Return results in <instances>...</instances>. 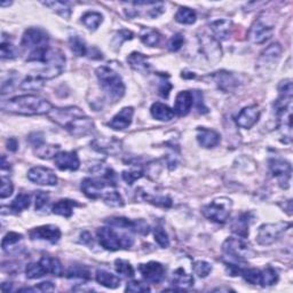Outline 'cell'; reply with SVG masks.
Wrapping results in <instances>:
<instances>
[{
	"instance_id": "6da1fadb",
	"label": "cell",
	"mask_w": 293,
	"mask_h": 293,
	"mask_svg": "<svg viewBox=\"0 0 293 293\" xmlns=\"http://www.w3.org/2000/svg\"><path fill=\"white\" fill-rule=\"evenodd\" d=\"M48 118L76 138L86 136L94 131V122L78 107L53 108Z\"/></svg>"
},
{
	"instance_id": "7a4b0ae2",
	"label": "cell",
	"mask_w": 293,
	"mask_h": 293,
	"mask_svg": "<svg viewBox=\"0 0 293 293\" xmlns=\"http://www.w3.org/2000/svg\"><path fill=\"white\" fill-rule=\"evenodd\" d=\"M2 109L15 115L36 116L47 115L53 107L45 99L37 95H22L9 99L2 103Z\"/></svg>"
},
{
	"instance_id": "3957f363",
	"label": "cell",
	"mask_w": 293,
	"mask_h": 293,
	"mask_svg": "<svg viewBox=\"0 0 293 293\" xmlns=\"http://www.w3.org/2000/svg\"><path fill=\"white\" fill-rule=\"evenodd\" d=\"M96 77L100 83L103 92L107 94L109 100L117 102L121 100L125 94V85L121 76L112 69L108 67H100L96 69Z\"/></svg>"
},
{
	"instance_id": "277c9868",
	"label": "cell",
	"mask_w": 293,
	"mask_h": 293,
	"mask_svg": "<svg viewBox=\"0 0 293 293\" xmlns=\"http://www.w3.org/2000/svg\"><path fill=\"white\" fill-rule=\"evenodd\" d=\"M97 241L100 245L109 251H118L121 249H130L133 245V238L126 234H119L111 227L99 228L96 231Z\"/></svg>"
},
{
	"instance_id": "5b68a950",
	"label": "cell",
	"mask_w": 293,
	"mask_h": 293,
	"mask_svg": "<svg viewBox=\"0 0 293 293\" xmlns=\"http://www.w3.org/2000/svg\"><path fill=\"white\" fill-rule=\"evenodd\" d=\"M291 223L285 221H280L276 223H265L262 225L256 237V241L259 245H271L272 243L279 241L285 234L287 229H290Z\"/></svg>"
},
{
	"instance_id": "8992f818",
	"label": "cell",
	"mask_w": 293,
	"mask_h": 293,
	"mask_svg": "<svg viewBox=\"0 0 293 293\" xmlns=\"http://www.w3.org/2000/svg\"><path fill=\"white\" fill-rule=\"evenodd\" d=\"M222 251L228 257L234 258V259L238 261H244L256 257L255 250L243 238H227L222 244Z\"/></svg>"
},
{
	"instance_id": "52a82bcc",
	"label": "cell",
	"mask_w": 293,
	"mask_h": 293,
	"mask_svg": "<svg viewBox=\"0 0 293 293\" xmlns=\"http://www.w3.org/2000/svg\"><path fill=\"white\" fill-rule=\"evenodd\" d=\"M231 204V201L228 198H219L203 207L202 213L208 220L217 223H225L229 219Z\"/></svg>"
},
{
	"instance_id": "ba28073f",
	"label": "cell",
	"mask_w": 293,
	"mask_h": 293,
	"mask_svg": "<svg viewBox=\"0 0 293 293\" xmlns=\"http://www.w3.org/2000/svg\"><path fill=\"white\" fill-rule=\"evenodd\" d=\"M282 55V46L279 43H274L262 51L257 62V70L262 76L271 73L276 68Z\"/></svg>"
},
{
	"instance_id": "9c48e42d",
	"label": "cell",
	"mask_w": 293,
	"mask_h": 293,
	"mask_svg": "<svg viewBox=\"0 0 293 293\" xmlns=\"http://www.w3.org/2000/svg\"><path fill=\"white\" fill-rule=\"evenodd\" d=\"M274 33V26L268 21H266L265 17H259L252 24L247 38L252 44H264L272 37Z\"/></svg>"
},
{
	"instance_id": "30bf717a",
	"label": "cell",
	"mask_w": 293,
	"mask_h": 293,
	"mask_svg": "<svg viewBox=\"0 0 293 293\" xmlns=\"http://www.w3.org/2000/svg\"><path fill=\"white\" fill-rule=\"evenodd\" d=\"M106 222L110 227L123 228V229H127L133 232H138V234H141V235H148L149 231H150V227H149L148 223L142 219L130 220L124 217H112V218H109V219H107Z\"/></svg>"
},
{
	"instance_id": "8fae6325",
	"label": "cell",
	"mask_w": 293,
	"mask_h": 293,
	"mask_svg": "<svg viewBox=\"0 0 293 293\" xmlns=\"http://www.w3.org/2000/svg\"><path fill=\"white\" fill-rule=\"evenodd\" d=\"M21 46L26 49H34L48 47V36L43 29L29 28L23 33Z\"/></svg>"
},
{
	"instance_id": "7c38bea8",
	"label": "cell",
	"mask_w": 293,
	"mask_h": 293,
	"mask_svg": "<svg viewBox=\"0 0 293 293\" xmlns=\"http://www.w3.org/2000/svg\"><path fill=\"white\" fill-rule=\"evenodd\" d=\"M269 170L271 175L279 180L282 188L287 189L290 187L292 166L289 162L279 160V158H272V160L269 161Z\"/></svg>"
},
{
	"instance_id": "4fadbf2b",
	"label": "cell",
	"mask_w": 293,
	"mask_h": 293,
	"mask_svg": "<svg viewBox=\"0 0 293 293\" xmlns=\"http://www.w3.org/2000/svg\"><path fill=\"white\" fill-rule=\"evenodd\" d=\"M198 39H200L202 52L204 53V55L208 58V61L212 63H216L219 61L222 55V51H221L219 41L204 32L200 34Z\"/></svg>"
},
{
	"instance_id": "5bb4252c",
	"label": "cell",
	"mask_w": 293,
	"mask_h": 293,
	"mask_svg": "<svg viewBox=\"0 0 293 293\" xmlns=\"http://www.w3.org/2000/svg\"><path fill=\"white\" fill-rule=\"evenodd\" d=\"M28 179L39 186H56L57 177L51 168L36 166L28 172Z\"/></svg>"
},
{
	"instance_id": "9a60e30c",
	"label": "cell",
	"mask_w": 293,
	"mask_h": 293,
	"mask_svg": "<svg viewBox=\"0 0 293 293\" xmlns=\"http://www.w3.org/2000/svg\"><path fill=\"white\" fill-rule=\"evenodd\" d=\"M112 187L102 178H86L82 182V190L91 200H97L103 195L104 188Z\"/></svg>"
},
{
	"instance_id": "2e32d148",
	"label": "cell",
	"mask_w": 293,
	"mask_h": 293,
	"mask_svg": "<svg viewBox=\"0 0 293 293\" xmlns=\"http://www.w3.org/2000/svg\"><path fill=\"white\" fill-rule=\"evenodd\" d=\"M139 271L141 272L143 279L148 283L157 284L165 277V268L157 261H150L148 264H141L139 266Z\"/></svg>"
},
{
	"instance_id": "e0dca14e",
	"label": "cell",
	"mask_w": 293,
	"mask_h": 293,
	"mask_svg": "<svg viewBox=\"0 0 293 293\" xmlns=\"http://www.w3.org/2000/svg\"><path fill=\"white\" fill-rule=\"evenodd\" d=\"M29 236L31 240H43L47 241L51 244H55L61 238V230L60 228L54 225H47L33 228L32 230H30Z\"/></svg>"
},
{
	"instance_id": "ac0fdd59",
	"label": "cell",
	"mask_w": 293,
	"mask_h": 293,
	"mask_svg": "<svg viewBox=\"0 0 293 293\" xmlns=\"http://www.w3.org/2000/svg\"><path fill=\"white\" fill-rule=\"evenodd\" d=\"M261 115L260 108L258 106H250L246 107L241 110V112L238 113V116L236 117V123L237 125L242 128H246L249 130L252 126H255L256 124L259 121Z\"/></svg>"
},
{
	"instance_id": "d6986e66",
	"label": "cell",
	"mask_w": 293,
	"mask_h": 293,
	"mask_svg": "<svg viewBox=\"0 0 293 293\" xmlns=\"http://www.w3.org/2000/svg\"><path fill=\"white\" fill-rule=\"evenodd\" d=\"M55 165L61 171H77L81 162L76 151H63L55 156Z\"/></svg>"
},
{
	"instance_id": "ffe728a7",
	"label": "cell",
	"mask_w": 293,
	"mask_h": 293,
	"mask_svg": "<svg viewBox=\"0 0 293 293\" xmlns=\"http://www.w3.org/2000/svg\"><path fill=\"white\" fill-rule=\"evenodd\" d=\"M212 79L223 92H234L240 85V81L234 73L228 71H219L216 72L212 76Z\"/></svg>"
},
{
	"instance_id": "44dd1931",
	"label": "cell",
	"mask_w": 293,
	"mask_h": 293,
	"mask_svg": "<svg viewBox=\"0 0 293 293\" xmlns=\"http://www.w3.org/2000/svg\"><path fill=\"white\" fill-rule=\"evenodd\" d=\"M253 217L250 212H243L241 214L234 218L231 221L230 229L235 235L240 236L241 238L249 237V228L252 222Z\"/></svg>"
},
{
	"instance_id": "7402d4cb",
	"label": "cell",
	"mask_w": 293,
	"mask_h": 293,
	"mask_svg": "<svg viewBox=\"0 0 293 293\" xmlns=\"http://www.w3.org/2000/svg\"><path fill=\"white\" fill-rule=\"evenodd\" d=\"M134 115V109L132 107H125L119 111L116 116H113L110 122L108 123V126H110L112 130L122 131L125 130L131 125L132 119Z\"/></svg>"
},
{
	"instance_id": "603a6c76",
	"label": "cell",
	"mask_w": 293,
	"mask_h": 293,
	"mask_svg": "<svg viewBox=\"0 0 293 293\" xmlns=\"http://www.w3.org/2000/svg\"><path fill=\"white\" fill-rule=\"evenodd\" d=\"M197 141L203 148L210 149L219 145L221 141L220 134L214 130H208L205 127L197 128Z\"/></svg>"
},
{
	"instance_id": "cb8c5ba5",
	"label": "cell",
	"mask_w": 293,
	"mask_h": 293,
	"mask_svg": "<svg viewBox=\"0 0 293 293\" xmlns=\"http://www.w3.org/2000/svg\"><path fill=\"white\" fill-rule=\"evenodd\" d=\"M193 104V95L189 91H182L177 95L175 99V106H174V113L178 116L183 117L187 116L189 111L191 110V107Z\"/></svg>"
},
{
	"instance_id": "d4e9b609",
	"label": "cell",
	"mask_w": 293,
	"mask_h": 293,
	"mask_svg": "<svg viewBox=\"0 0 293 293\" xmlns=\"http://www.w3.org/2000/svg\"><path fill=\"white\" fill-rule=\"evenodd\" d=\"M92 146L95 150L103 153H108V155H116V153L121 152L122 150L121 142L115 140V139H95V140L92 142Z\"/></svg>"
},
{
	"instance_id": "484cf974",
	"label": "cell",
	"mask_w": 293,
	"mask_h": 293,
	"mask_svg": "<svg viewBox=\"0 0 293 293\" xmlns=\"http://www.w3.org/2000/svg\"><path fill=\"white\" fill-rule=\"evenodd\" d=\"M232 22L231 19L220 18L216 19L211 23V31L214 34V38L218 41H226L230 36Z\"/></svg>"
},
{
	"instance_id": "4316f807",
	"label": "cell",
	"mask_w": 293,
	"mask_h": 293,
	"mask_svg": "<svg viewBox=\"0 0 293 293\" xmlns=\"http://www.w3.org/2000/svg\"><path fill=\"white\" fill-rule=\"evenodd\" d=\"M150 112H151V116L158 119V121H162V122H170L172 121L173 118H174V110L171 109L168 106L161 102H156L153 103L151 108H150Z\"/></svg>"
},
{
	"instance_id": "83f0119b",
	"label": "cell",
	"mask_w": 293,
	"mask_h": 293,
	"mask_svg": "<svg viewBox=\"0 0 293 293\" xmlns=\"http://www.w3.org/2000/svg\"><path fill=\"white\" fill-rule=\"evenodd\" d=\"M127 62L135 71L141 73H148L150 71V64L148 62V58L146 55L141 53L133 52L127 57Z\"/></svg>"
},
{
	"instance_id": "f1b7e54d",
	"label": "cell",
	"mask_w": 293,
	"mask_h": 293,
	"mask_svg": "<svg viewBox=\"0 0 293 293\" xmlns=\"http://www.w3.org/2000/svg\"><path fill=\"white\" fill-rule=\"evenodd\" d=\"M81 206L76 201L72 200H60L52 206V212L56 216L64 218H70L73 213V208Z\"/></svg>"
},
{
	"instance_id": "f546056e",
	"label": "cell",
	"mask_w": 293,
	"mask_h": 293,
	"mask_svg": "<svg viewBox=\"0 0 293 293\" xmlns=\"http://www.w3.org/2000/svg\"><path fill=\"white\" fill-rule=\"evenodd\" d=\"M95 280L104 287H108V289H117V287L121 285V279L118 276L111 274L104 269H99L96 271Z\"/></svg>"
},
{
	"instance_id": "4dcf8cb0",
	"label": "cell",
	"mask_w": 293,
	"mask_h": 293,
	"mask_svg": "<svg viewBox=\"0 0 293 293\" xmlns=\"http://www.w3.org/2000/svg\"><path fill=\"white\" fill-rule=\"evenodd\" d=\"M193 282H195L193 277L186 272L185 269H182V268H178L175 271H173L171 283L173 285L180 287L181 290H185L192 286Z\"/></svg>"
},
{
	"instance_id": "1f68e13d",
	"label": "cell",
	"mask_w": 293,
	"mask_h": 293,
	"mask_svg": "<svg viewBox=\"0 0 293 293\" xmlns=\"http://www.w3.org/2000/svg\"><path fill=\"white\" fill-rule=\"evenodd\" d=\"M41 265L43 266L44 270L46 274H51L53 276H62L63 275V268L61 262H60L56 258L52 257H42V259L39 260Z\"/></svg>"
},
{
	"instance_id": "d6a6232c",
	"label": "cell",
	"mask_w": 293,
	"mask_h": 293,
	"mask_svg": "<svg viewBox=\"0 0 293 293\" xmlns=\"http://www.w3.org/2000/svg\"><path fill=\"white\" fill-rule=\"evenodd\" d=\"M161 33L155 29L145 28L140 33L141 42L149 47H156L161 43Z\"/></svg>"
},
{
	"instance_id": "836d02e7",
	"label": "cell",
	"mask_w": 293,
	"mask_h": 293,
	"mask_svg": "<svg viewBox=\"0 0 293 293\" xmlns=\"http://www.w3.org/2000/svg\"><path fill=\"white\" fill-rule=\"evenodd\" d=\"M82 22L88 30H96L103 22L102 14L97 12H87L82 16Z\"/></svg>"
},
{
	"instance_id": "e575fe53",
	"label": "cell",
	"mask_w": 293,
	"mask_h": 293,
	"mask_svg": "<svg viewBox=\"0 0 293 293\" xmlns=\"http://www.w3.org/2000/svg\"><path fill=\"white\" fill-rule=\"evenodd\" d=\"M69 47L76 56H86L88 54L85 41L79 36H71L69 38Z\"/></svg>"
},
{
	"instance_id": "d590c367",
	"label": "cell",
	"mask_w": 293,
	"mask_h": 293,
	"mask_svg": "<svg viewBox=\"0 0 293 293\" xmlns=\"http://www.w3.org/2000/svg\"><path fill=\"white\" fill-rule=\"evenodd\" d=\"M23 240V236L21 234H18V232H14L11 231L8 232V234L3 238V242H2V247L5 252L7 253H12L15 250L14 246H16L19 242H22Z\"/></svg>"
},
{
	"instance_id": "8d00e7d4",
	"label": "cell",
	"mask_w": 293,
	"mask_h": 293,
	"mask_svg": "<svg viewBox=\"0 0 293 293\" xmlns=\"http://www.w3.org/2000/svg\"><path fill=\"white\" fill-rule=\"evenodd\" d=\"M60 151V146L54 145H47V143H43V145L34 148V153L37 157L42 158V160H51V158L55 157Z\"/></svg>"
},
{
	"instance_id": "74e56055",
	"label": "cell",
	"mask_w": 293,
	"mask_h": 293,
	"mask_svg": "<svg viewBox=\"0 0 293 293\" xmlns=\"http://www.w3.org/2000/svg\"><path fill=\"white\" fill-rule=\"evenodd\" d=\"M196 13L188 7H180L175 14V21L181 24H193L196 22Z\"/></svg>"
},
{
	"instance_id": "f35d334b",
	"label": "cell",
	"mask_w": 293,
	"mask_h": 293,
	"mask_svg": "<svg viewBox=\"0 0 293 293\" xmlns=\"http://www.w3.org/2000/svg\"><path fill=\"white\" fill-rule=\"evenodd\" d=\"M45 81L42 79L39 76H32V74H30L28 76L24 81L21 83V89H24V91H39V89H42L44 86V83Z\"/></svg>"
},
{
	"instance_id": "ab89813d",
	"label": "cell",
	"mask_w": 293,
	"mask_h": 293,
	"mask_svg": "<svg viewBox=\"0 0 293 293\" xmlns=\"http://www.w3.org/2000/svg\"><path fill=\"white\" fill-rule=\"evenodd\" d=\"M30 206V196L28 193H19L16 196V198L12 202L9 210L13 213H19L24 210H27Z\"/></svg>"
},
{
	"instance_id": "60d3db41",
	"label": "cell",
	"mask_w": 293,
	"mask_h": 293,
	"mask_svg": "<svg viewBox=\"0 0 293 293\" xmlns=\"http://www.w3.org/2000/svg\"><path fill=\"white\" fill-rule=\"evenodd\" d=\"M68 279H77L87 281L91 279V272L85 266H72L67 271Z\"/></svg>"
},
{
	"instance_id": "b9f144b4",
	"label": "cell",
	"mask_w": 293,
	"mask_h": 293,
	"mask_svg": "<svg viewBox=\"0 0 293 293\" xmlns=\"http://www.w3.org/2000/svg\"><path fill=\"white\" fill-rule=\"evenodd\" d=\"M101 198H102V201L109 206H112V207H122V206H124V201H123V198L121 196V193H119L116 190L104 191Z\"/></svg>"
},
{
	"instance_id": "7bdbcfd3",
	"label": "cell",
	"mask_w": 293,
	"mask_h": 293,
	"mask_svg": "<svg viewBox=\"0 0 293 293\" xmlns=\"http://www.w3.org/2000/svg\"><path fill=\"white\" fill-rule=\"evenodd\" d=\"M45 6L49 7L51 9H53L54 12L57 13L58 15H61L62 17L64 18H69L71 15V9L70 6H69L68 3H63V2H46L43 3Z\"/></svg>"
},
{
	"instance_id": "ee69618b",
	"label": "cell",
	"mask_w": 293,
	"mask_h": 293,
	"mask_svg": "<svg viewBox=\"0 0 293 293\" xmlns=\"http://www.w3.org/2000/svg\"><path fill=\"white\" fill-rule=\"evenodd\" d=\"M279 281V275L276 270L271 267H267L264 270H261V285L262 287L274 285Z\"/></svg>"
},
{
	"instance_id": "f6af8a7d",
	"label": "cell",
	"mask_w": 293,
	"mask_h": 293,
	"mask_svg": "<svg viewBox=\"0 0 293 293\" xmlns=\"http://www.w3.org/2000/svg\"><path fill=\"white\" fill-rule=\"evenodd\" d=\"M241 275L243 276L249 284L252 285H261V270L256 269V268H247V269H243Z\"/></svg>"
},
{
	"instance_id": "bcb514c9",
	"label": "cell",
	"mask_w": 293,
	"mask_h": 293,
	"mask_svg": "<svg viewBox=\"0 0 293 293\" xmlns=\"http://www.w3.org/2000/svg\"><path fill=\"white\" fill-rule=\"evenodd\" d=\"M115 268L118 274L124 277H134V274H135L133 266L127 260L116 259Z\"/></svg>"
},
{
	"instance_id": "7dc6e473",
	"label": "cell",
	"mask_w": 293,
	"mask_h": 293,
	"mask_svg": "<svg viewBox=\"0 0 293 293\" xmlns=\"http://www.w3.org/2000/svg\"><path fill=\"white\" fill-rule=\"evenodd\" d=\"M26 274L27 277L30 280H36V279H41V277L46 275L43 266L41 265V262H31L29 264L26 268Z\"/></svg>"
},
{
	"instance_id": "c3c4849f",
	"label": "cell",
	"mask_w": 293,
	"mask_h": 293,
	"mask_svg": "<svg viewBox=\"0 0 293 293\" xmlns=\"http://www.w3.org/2000/svg\"><path fill=\"white\" fill-rule=\"evenodd\" d=\"M18 55L17 48L9 42L3 41L2 46H0V56L3 60H12Z\"/></svg>"
},
{
	"instance_id": "681fc988",
	"label": "cell",
	"mask_w": 293,
	"mask_h": 293,
	"mask_svg": "<svg viewBox=\"0 0 293 293\" xmlns=\"http://www.w3.org/2000/svg\"><path fill=\"white\" fill-rule=\"evenodd\" d=\"M153 237H155L157 244L163 247V249H167L170 246V238H168L167 232L162 226H157L153 229Z\"/></svg>"
},
{
	"instance_id": "f907efd6",
	"label": "cell",
	"mask_w": 293,
	"mask_h": 293,
	"mask_svg": "<svg viewBox=\"0 0 293 293\" xmlns=\"http://www.w3.org/2000/svg\"><path fill=\"white\" fill-rule=\"evenodd\" d=\"M143 200L147 201L148 203H151V204L156 205V206H160V207H164V208H168L172 206V200L170 197L167 196H149L146 195L145 192H143Z\"/></svg>"
},
{
	"instance_id": "816d5d0a",
	"label": "cell",
	"mask_w": 293,
	"mask_h": 293,
	"mask_svg": "<svg viewBox=\"0 0 293 293\" xmlns=\"http://www.w3.org/2000/svg\"><path fill=\"white\" fill-rule=\"evenodd\" d=\"M193 268V271H195V274L201 277V279H205L208 275H210V272L212 271V265L208 264L206 261H196L195 264L192 266Z\"/></svg>"
},
{
	"instance_id": "f5cc1de1",
	"label": "cell",
	"mask_w": 293,
	"mask_h": 293,
	"mask_svg": "<svg viewBox=\"0 0 293 293\" xmlns=\"http://www.w3.org/2000/svg\"><path fill=\"white\" fill-rule=\"evenodd\" d=\"M143 177V170L142 168H133V170H128V171H124L122 173V178H123V180L125 181L127 185H133L134 182H135L136 180H139V179L142 178Z\"/></svg>"
},
{
	"instance_id": "db71d44e",
	"label": "cell",
	"mask_w": 293,
	"mask_h": 293,
	"mask_svg": "<svg viewBox=\"0 0 293 293\" xmlns=\"http://www.w3.org/2000/svg\"><path fill=\"white\" fill-rule=\"evenodd\" d=\"M172 89V85L170 81H168V76L166 74H160V85H158V94L164 99L168 97Z\"/></svg>"
},
{
	"instance_id": "11a10c76",
	"label": "cell",
	"mask_w": 293,
	"mask_h": 293,
	"mask_svg": "<svg viewBox=\"0 0 293 293\" xmlns=\"http://www.w3.org/2000/svg\"><path fill=\"white\" fill-rule=\"evenodd\" d=\"M133 39V33L131 31H128V30H121V31H118L115 36H113L112 39V45L115 47H121V45L126 42V41H131Z\"/></svg>"
},
{
	"instance_id": "9f6ffc18",
	"label": "cell",
	"mask_w": 293,
	"mask_h": 293,
	"mask_svg": "<svg viewBox=\"0 0 293 293\" xmlns=\"http://www.w3.org/2000/svg\"><path fill=\"white\" fill-rule=\"evenodd\" d=\"M183 44H185V37L181 33H177L174 36H172L170 41L167 43V48L171 52H178L180 49Z\"/></svg>"
},
{
	"instance_id": "6f0895ef",
	"label": "cell",
	"mask_w": 293,
	"mask_h": 293,
	"mask_svg": "<svg viewBox=\"0 0 293 293\" xmlns=\"http://www.w3.org/2000/svg\"><path fill=\"white\" fill-rule=\"evenodd\" d=\"M49 204V195L45 191H38L36 196V211L43 212L47 210V206Z\"/></svg>"
},
{
	"instance_id": "680465c9",
	"label": "cell",
	"mask_w": 293,
	"mask_h": 293,
	"mask_svg": "<svg viewBox=\"0 0 293 293\" xmlns=\"http://www.w3.org/2000/svg\"><path fill=\"white\" fill-rule=\"evenodd\" d=\"M14 186L12 181L7 179L6 177H2V185H0V197L7 198L13 193Z\"/></svg>"
},
{
	"instance_id": "91938a15",
	"label": "cell",
	"mask_w": 293,
	"mask_h": 293,
	"mask_svg": "<svg viewBox=\"0 0 293 293\" xmlns=\"http://www.w3.org/2000/svg\"><path fill=\"white\" fill-rule=\"evenodd\" d=\"M126 292H150V287L141 282L133 281L130 282L125 289Z\"/></svg>"
},
{
	"instance_id": "94428289",
	"label": "cell",
	"mask_w": 293,
	"mask_h": 293,
	"mask_svg": "<svg viewBox=\"0 0 293 293\" xmlns=\"http://www.w3.org/2000/svg\"><path fill=\"white\" fill-rule=\"evenodd\" d=\"M196 93H192L193 95V100H196V108L197 110L200 111L201 113H206L207 112V108L204 107V103H203V95L201 92L195 91Z\"/></svg>"
},
{
	"instance_id": "6125c7cd",
	"label": "cell",
	"mask_w": 293,
	"mask_h": 293,
	"mask_svg": "<svg viewBox=\"0 0 293 293\" xmlns=\"http://www.w3.org/2000/svg\"><path fill=\"white\" fill-rule=\"evenodd\" d=\"M28 140H29V142L31 143V145L36 148V147H38V146H41V145H43V143H45V141H44V135L42 133H31L29 135V138H28Z\"/></svg>"
},
{
	"instance_id": "be15d7a7",
	"label": "cell",
	"mask_w": 293,
	"mask_h": 293,
	"mask_svg": "<svg viewBox=\"0 0 293 293\" xmlns=\"http://www.w3.org/2000/svg\"><path fill=\"white\" fill-rule=\"evenodd\" d=\"M226 268H227V272L230 276L241 275V272L243 270V268L241 266H237L235 264H226Z\"/></svg>"
},
{
	"instance_id": "e7e4bbea",
	"label": "cell",
	"mask_w": 293,
	"mask_h": 293,
	"mask_svg": "<svg viewBox=\"0 0 293 293\" xmlns=\"http://www.w3.org/2000/svg\"><path fill=\"white\" fill-rule=\"evenodd\" d=\"M36 289H37V291L48 292V291L54 290V285H53V283H51V282H43V283H39L38 286H36Z\"/></svg>"
},
{
	"instance_id": "03108f58",
	"label": "cell",
	"mask_w": 293,
	"mask_h": 293,
	"mask_svg": "<svg viewBox=\"0 0 293 293\" xmlns=\"http://www.w3.org/2000/svg\"><path fill=\"white\" fill-rule=\"evenodd\" d=\"M7 149L9 151H16L18 149V142L15 138H11L7 140Z\"/></svg>"
},
{
	"instance_id": "003e7915",
	"label": "cell",
	"mask_w": 293,
	"mask_h": 293,
	"mask_svg": "<svg viewBox=\"0 0 293 293\" xmlns=\"http://www.w3.org/2000/svg\"><path fill=\"white\" fill-rule=\"evenodd\" d=\"M9 163H7V161H6V157L5 156H3L2 157V170L3 171H5V170H9Z\"/></svg>"
}]
</instances>
